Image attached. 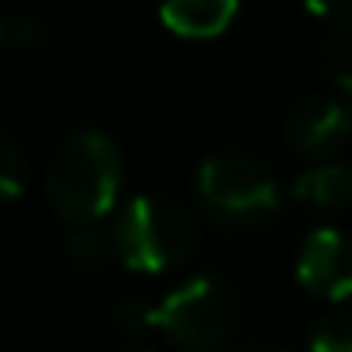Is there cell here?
Instances as JSON below:
<instances>
[{"label": "cell", "instance_id": "obj_1", "mask_svg": "<svg viewBox=\"0 0 352 352\" xmlns=\"http://www.w3.org/2000/svg\"><path fill=\"white\" fill-rule=\"evenodd\" d=\"M122 190V155L102 133H76L57 148L46 170V193L72 223H91L114 208Z\"/></svg>", "mask_w": 352, "mask_h": 352}, {"label": "cell", "instance_id": "obj_2", "mask_svg": "<svg viewBox=\"0 0 352 352\" xmlns=\"http://www.w3.org/2000/svg\"><path fill=\"white\" fill-rule=\"evenodd\" d=\"M197 220L178 201L137 197L114 223V250L133 273H167L197 250Z\"/></svg>", "mask_w": 352, "mask_h": 352}, {"label": "cell", "instance_id": "obj_3", "mask_svg": "<svg viewBox=\"0 0 352 352\" xmlns=\"http://www.w3.org/2000/svg\"><path fill=\"white\" fill-rule=\"evenodd\" d=\"M239 322V296L216 276H193L152 307V329L190 352H208L231 337Z\"/></svg>", "mask_w": 352, "mask_h": 352}, {"label": "cell", "instance_id": "obj_4", "mask_svg": "<svg viewBox=\"0 0 352 352\" xmlns=\"http://www.w3.org/2000/svg\"><path fill=\"white\" fill-rule=\"evenodd\" d=\"M197 193L220 223H261L276 212V182L258 160L243 152L208 155L197 170Z\"/></svg>", "mask_w": 352, "mask_h": 352}, {"label": "cell", "instance_id": "obj_5", "mask_svg": "<svg viewBox=\"0 0 352 352\" xmlns=\"http://www.w3.org/2000/svg\"><path fill=\"white\" fill-rule=\"evenodd\" d=\"M296 280L329 303L352 296V235L341 228H318L307 235L296 261Z\"/></svg>", "mask_w": 352, "mask_h": 352}, {"label": "cell", "instance_id": "obj_6", "mask_svg": "<svg viewBox=\"0 0 352 352\" xmlns=\"http://www.w3.org/2000/svg\"><path fill=\"white\" fill-rule=\"evenodd\" d=\"M352 137V110L341 99H303L288 114V140L303 155H329Z\"/></svg>", "mask_w": 352, "mask_h": 352}, {"label": "cell", "instance_id": "obj_7", "mask_svg": "<svg viewBox=\"0 0 352 352\" xmlns=\"http://www.w3.org/2000/svg\"><path fill=\"white\" fill-rule=\"evenodd\" d=\"M239 0H163L160 19L178 38H216L231 27Z\"/></svg>", "mask_w": 352, "mask_h": 352}, {"label": "cell", "instance_id": "obj_8", "mask_svg": "<svg viewBox=\"0 0 352 352\" xmlns=\"http://www.w3.org/2000/svg\"><path fill=\"white\" fill-rule=\"evenodd\" d=\"M292 197L311 208H341L352 201V170L341 163H318L292 182Z\"/></svg>", "mask_w": 352, "mask_h": 352}, {"label": "cell", "instance_id": "obj_9", "mask_svg": "<svg viewBox=\"0 0 352 352\" xmlns=\"http://www.w3.org/2000/svg\"><path fill=\"white\" fill-rule=\"evenodd\" d=\"M322 61H326L329 80L344 95H352V4L333 16V27L322 42Z\"/></svg>", "mask_w": 352, "mask_h": 352}, {"label": "cell", "instance_id": "obj_10", "mask_svg": "<svg viewBox=\"0 0 352 352\" xmlns=\"http://www.w3.org/2000/svg\"><path fill=\"white\" fill-rule=\"evenodd\" d=\"M311 352H352V311H337L314 326Z\"/></svg>", "mask_w": 352, "mask_h": 352}, {"label": "cell", "instance_id": "obj_11", "mask_svg": "<svg viewBox=\"0 0 352 352\" xmlns=\"http://www.w3.org/2000/svg\"><path fill=\"white\" fill-rule=\"evenodd\" d=\"M23 178H27L23 152H19V144L8 137V133H0V201L19 197V190H23Z\"/></svg>", "mask_w": 352, "mask_h": 352}, {"label": "cell", "instance_id": "obj_12", "mask_svg": "<svg viewBox=\"0 0 352 352\" xmlns=\"http://www.w3.org/2000/svg\"><path fill=\"white\" fill-rule=\"evenodd\" d=\"M65 258L80 261V265H99L107 258V250H102V239L95 231H76V235L65 239Z\"/></svg>", "mask_w": 352, "mask_h": 352}, {"label": "cell", "instance_id": "obj_13", "mask_svg": "<svg viewBox=\"0 0 352 352\" xmlns=\"http://www.w3.org/2000/svg\"><path fill=\"white\" fill-rule=\"evenodd\" d=\"M114 326L122 329V333H144V329H152V303L125 299L114 314Z\"/></svg>", "mask_w": 352, "mask_h": 352}, {"label": "cell", "instance_id": "obj_14", "mask_svg": "<svg viewBox=\"0 0 352 352\" xmlns=\"http://www.w3.org/2000/svg\"><path fill=\"white\" fill-rule=\"evenodd\" d=\"M12 42L16 46H42L46 42V23L42 19H34V16H23V19H16L12 23Z\"/></svg>", "mask_w": 352, "mask_h": 352}, {"label": "cell", "instance_id": "obj_15", "mask_svg": "<svg viewBox=\"0 0 352 352\" xmlns=\"http://www.w3.org/2000/svg\"><path fill=\"white\" fill-rule=\"evenodd\" d=\"M352 0H303V8L311 12V16H337V12H344Z\"/></svg>", "mask_w": 352, "mask_h": 352}, {"label": "cell", "instance_id": "obj_16", "mask_svg": "<svg viewBox=\"0 0 352 352\" xmlns=\"http://www.w3.org/2000/svg\"><path fill=\"white\" fill-rule=\"evenodd\" d=\"M243 352H284V349H269V344H254V349H243Z\"/></svg>", "mask_w": 352, "mask_h": 352}, {"label": "cell", "instance_id": "obj_17", "mask_svg": "<svg viewBox=\"0 0 352 352\" xmlns=\"http://www.w3.org/2000/svg\"><path fill=\"white\" fill-rule=\"evenodd\" d=\"M118 352H148V349H140V344H125V349H118Z\"/></svg>", "mask_w": 352, "mask_h": 352}, {"label": "cell", "instance_id": "obj_18", "mask_svg": "<svg viewBox=\"0 0 352 352\" xmlns=\"http://www.w3.org/2000/svg\"><path fill=\"white\" fill-rule=\"evenodd\" d=\"M0 46H4V23H0Z\"/></svg>", "mask_w": 352, "mask_h": 352}]
</instances>
